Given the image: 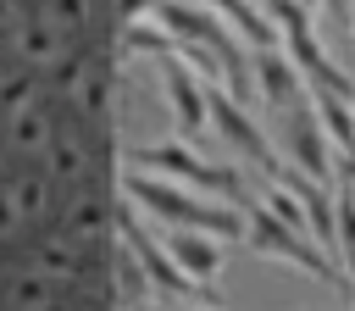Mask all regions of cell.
<instances>
[{"instance_id": "4fadbf2b", "label": "cell", "mask_w": 355, "mask_h": 311, "mask_svg": "<svg viewBox=\"0 0 355 311\" xmlns=\"http://www.w3.org/2000/svg\"><path fill=\"white\" fill-rule=\"evenodd\" d=\"M333 222H338V250H344V272H349V294H355V189H349V183L338 189Z\"/></svg>"}, {"instance_id": "2e32d148", "label": "cell", "mask_w": 355, "mask_h": 311, "mask_svg": "<svg viewBox=\"0 0 355 311\" xmlns=\"http://www.w3.org/2000/svg\"><path fill=\"white\" fill-rule=\"evenodd\" d=\"M349 106H355V94H349Z\"/></svg>"}, {"instance_id": "7c38bea8", "label": "cell", "mask_w": 355, "mask_h": 311, "mask_svg": "<svg viewBox=\"0 0 355 311\" xmlns=\"http://www.w3.org/2000/svg\"><path fill=\"white\" fill-rule=\"evenodd\" d=\"M311 106H316V117H322V133L338 144V156H355V106H349L344 94H327V89H316Z\"/></svg>"}, {"instance_id": "9a60e30c", "label": "cell", "mask_w": 355, "mask_h": 311, "mask_svg": "<svg viewBox=\"0 0 355 311\" xmlns=\"http://www.w3.org/2000/svg\"><path fill=\"white\" fill-rule=\"evenodd\" d=\"M294 6H305V11H311V6H316V0H294Z\"/></svg>"}, {"instance_id": "277c9868", "label": "cell", "mask_w": 355, "mask_h": 311, "mask_svg": "<svg viewBox=\"0 0 355 311\" xmlns=\"http://www.w3.org/2000/svg\"><path fill=\"white\" fill-rule=\"evenodd\" d=\"M239 205H244V239H250V250L277 255V261H294V267H305L311 278H327V283H344V289H349V272L333 267V261L316 250V239H305V233H294L288 222H277L261 200H239Z\"/></svg>"}, {"instance_id": "8fae6325", "label": "cell", "mask_w": 355, "mask_h": 311, "mask_svg": "<svg viewBox=\"0 0 355 311\" xmlns=\"http://www.w3.org/2000/svg\"><path fill=\"white\" fill-rule=\"evenodd\" d=\"M211 11L233 28V33H244L255 50H283V33H277V22L266 17V11H255L250 0H211Z\"/></svg>"}, {"instance_id": "5b68a950", "label": "cell", "mask_w": 355, "mask_h": 311, "mask_svg": "<svg viewBox=\"0 0 355 311\" xmlns=\"http://www.w3.org/2000/svg\"><path fill=\"white\" fill-rule=\"evenodd\" d=\"M205 106H211V122H216V128H222V133H227V139H233V144H239V150H244V156H250V161H255L272 183L288 172V167L277 161V150L266 144V133L255 128V117L244 111V100H233L222 83H205Z\"/></svg>"}, {"instance_id": "6da1fadb", "label": "cell", "mask_w": 355, "mask_h": 311, "mask_svg": "<svg viewBox=\"0 0 355 311\" xmlns=\"http://www.w3.org/2000/svg\"><path fill=\"white\" fill-rule=\"evenodd\" d=\"M122 194L133 200V205H144L155 222H166V228H178V233H205V239H239L244 233V217L233 211V205H222V200H211V194H189L183 183H172V178H150V172H122Z\"/></svg>"}, {"instance_id": "9c48e42d", "label": "cell", "mask_w": 355, "mask_h": 311, "mask_svg": "<svg viewBox=\"0 0 355 311\" xmlns=\"http://www.w3.org/2000/svg\"><path fill=\"white\" fill-rule=\"evenodd\" d=\"M255 83H261V100L272 111H294L305 94H300V67L288 61V50H261L255 56Z\"/></svg>"}, {"instance_id": "e0dca14e", "label": "cell", "mask_w": 355, "mask_h": 311, "mask_svg": "<svg viewBox=\"0 0 355 311\" xmlns=\"http://www.w3.org/2000/svg\"><path fill=\"white\" fill-rule=\"evenodd\" d=\"M349 28H355V17H349Z\"/></svg>"}, {"instance_id": "8992f818", "label": "cell", "mask_w": 355, "mask_h": 311, "mask_svg": "<svg viewBox=\"0 0 355 311\" xmlns=\"http://www.w3.org/2000/svg\"><path fill=\"white\" fill-rule=\"evenodd\" d=\"M161 78H166V100H172V117H178V139H194V133L211 122V106H205V78H200L183 56H166Z\"/></svg>"}, {"instance_id": "ba28073f", "label": "cell", "mask_w": 355, "mask_h": 311, "mask_svg": "<svg viewBox=\"0 0 355 311\" xmlns=\"http://www.w3.org/2000/svg\"><path fill=\"white\" fill-rule=\"evenodd\" d=\"M122 239L133 244V255H139V267L150 272V283H155L161 294H194V289H200V283H194V278H189V272H183V267L172 261V250H166V239H150V233L139 228V217H133V211L122 217Z\"/></svg>"}, {"instance_id": "3957f363", "label": "cell", "mask_w": 355, "mask_h": 311, "mask_svg": "<svg viewBox=\"0 0 355 311\" xmlns=\"http://www.w3.org/2000/svg\"><path fill=\"white\" fill-rule=\"evenodd\" d=\"M150 17L178 39V44H194V50H205V56H216L222 61V72H227V94L233 100H244L250 94V78H244V50H239V39H233V28L211 11V6H183V0H155L150 6Z\"/></svg>"}, {"instance_id": "5bb4252c", "label": "cell", "mask_w": 355, "mask_h": 311, "mask_svg": "<svg viewBox=\"0 0 355 311\" xmlns=\"http://www.w3.org/2000/svg\"><path fill=\"white\" fill-rule=\"evenodd\" d=\"M344 183L355 189V156H344Z\"/></svg>"}, {"instance_id": "7a4b0ae2", "label": "cell", "mask_w": 355, "mask_h": 311, "mask_svg": "<svg viewBox=\"0 0 355 311\" xmlns=\"http://www.w3.org/2000/svg\"><path fill=\"white\" fill-rule=\"evenodd\" d=\"M133 172H150V178H172V183H189L222 205H239L250 200L244 194V172L227 167V161H205L200 150H189V139H155V144H133L128 150Z\"/></svg>"}, {"instance_id": "52a82bcc", "label": "cell", "mask_w": 355, "mask_h": 311, "mask_svg": "<svg viewBox=\"0 0 355 311\" xmlns=\"http://www.w3.org/2000/svg\"><path fill=\"white\" fill-rule=\"evenodd\" d=\"M288 150H294L300 172L327 189V178H333V150H327V133H322V117H316L311 100H300V106L288 111Z\"/></svg>"}, {"instance_id": "30bf717a", "label": "cell", "mask_w": 355, "mask_h": 311, "mask_svg": "<svg viewBox=\"0 0 355 311\" xmlns=\"http://www.w3.org/2000/svg\"><path fill=\"white\" fill-rule=\"evenodd\" d=\"M166 250H172V261H178V267H183L200 289L222 272V239H205V233H178V228H172V233H166Z\"/></svg>"}]
</instances>
